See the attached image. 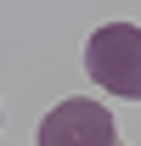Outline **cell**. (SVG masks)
Wrapping results in <instances>:
<instances>
[{
  "mask_svg": "<svg viewBox=\"0 0 141 146\" xmlns=\"http://www.w3.org/2000/svg\"><path fill=\"white\" fill-rule=\"evenodd\" d=\"M40 146H119V124L102 101L68 96L40 118Z\"/></svg>",
  "mask_w": 141,
  "mask_h": 146,
  "instance_id": "2",
  "label": "cell"
},
{
  "mask_svg": "<svg viewBox=\"0 0 141 146\" xmlns=\"http://www.w3.org/2000/svg\"><path fill=\"white\" fill-rule=\"evenodd\" d=\"M119 146H124V141H119Z\"/></svg>",
  "mask_w": 141,
  "mask_h": 146,
  "instance_id": "3",
  "label": "cell"
},
{
  "mask_svg": "<svg viewBox=\"0 0 141 146\" xmlns=\"http://www.w3.org/2000/svg\"><path fill=\"white\" fill-rule=\"evenodd\" d=\"M85 73L102 90L141 101V28L136 23H102L85 39Z\"/></svg>",
  "mask_w": 141,
  "mask_h": 146,
  "instance_id": "1",
  "label": "cell"
}]
</instances>
